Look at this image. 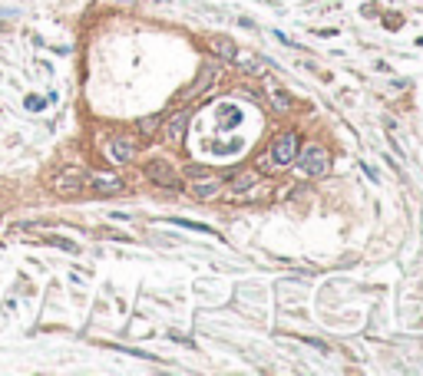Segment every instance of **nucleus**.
I'll return each mask as SVG.
<instances>
[{
  "label": "nucleus",
  "instance_id": "obj_1",
  "mask_svg": "<svg viewBox=\"0 0 423 376\" xmlns=\"http://www.w3.org/2000/svg\"><path fill=\"white\" fill-rule=\"evenodd\" d=\"M295 162H301V168L308 175H328L331 172V155H328V149H321V145H304V149H298Z\"/></svg>",
  "mask_w": 423,
  "mask_h": 376
},
{
  "label": "nucleus",
  "instance_id": "obj_2",
  "mask_svg": "<svg viewBox=\"0 0 423 376\" xmlns=\"http://www.w3.org/2000/svg\"><path fill=\"white\" fill-rule=\"evenodd\" d=\"M228 63H235V66H238L241 73H248V76H264V73L274 66L271 60H264V56L251 53V50H235V56Z\"/></svg>",
  "mask_w": 423,
  "mask_h": 376
},
{
  "label": "nucleus",
  "instance_id": "obj_3",
  "mask_svg": "<svg viewBox=\"0 0 423 376\" xmlns=\"http://www.w3.org/2000/svg\"><path fill=\"white\" fill-rule=\"evenodd\" d=\"M295 158H298V135H295V132L278 135V139H274V145H271V162H274V165H291Z\"/></svg>",
  "mask_w": 423,
  "mask_h": 376
},
{
  "label": "nucleus",
  "instance_id": "obj_4",
  "mask_svg": "<svg viewBox=\"0 0 423 376\" xmlns=\"http://www.w3.org/2000/svg\"><path fill=\"white\" fill-rule=\"evenodd\" d=\"M83 185H86V178H83V172H76V168H66V172H60L53 178L56 195H80Z\"/></svg>",
  "mask_w": 423,
  "mask_h": 376
},
{
  "label": "nucleus",
  "instance_id": "obj_5",
  "mask_svg": "<svg viewBox=\"0 0 423 376\" xmlns=\"http://www.w3.org/2000/svg\"><path fill=\"white\" fill-rule=\"evenodd\" d=\"M89 188H93L96 195H119L122 188H126V181L112 172H96V175H89Z\"/></svg>",
  "mask_w": 423,
  "mask_h": 376
},
{
  "label": "nucleus",
  "instance_id": "obj_6",
  "mask_svg": "<svg viewBox=\"0 0 423 376\" xmlns=\"http://www.w3.org/2000/svg\"><path fill=\"white\" fill-rule=\"evenodd\" d=\"M215 79H218V63H205V66H202V73H199V79H195V83L185 89V99H195L199 93H205V89L212 86Z\"/></svg>",
  "mask_w": 423,
  "mask_h": 376
},
{
  "label": "nucleus",
  "instance_id": "obj_7",
  "mask_svg": "<svg viewBox=\"0 0 423 376\" xmlns=\"http://www.w3.org/2000/svg\"><path fill=\"white\" fill-rule=\"evenodd\" d=\"M146 175H149L156 185H162V188H179L176 172H172L166 162H149V165H146Z\"/></svg>",
  "mask_w": 423,
  "mask_h": 376
},
{
  "label": "nucleus",
  "instance_id": "obj_8",
  "mask_svg": "<svg viewBox=\"0 0 423 376\" xmlns=\"http://www.w3.org/2000/svg\"><path fill=\"white\" fill-rule=\"evenodd\" d=\"M222 188H225V181H222V178H215V175H205V178H192V195H195V198H215Z\"/></svg>",
  "mask_w": 423,
  "mask_h": 376
},
{
  "label": "nucleus",
  "instance_id": "obj_9",
  "mask_svg": "<svg viewBox=\"0 0 423 376\" xmlns=\"http://www.w3.org/2000/svg\"><path fill=\"white\" fill-rule=\"evenodd\" d=\"M136 155V142L132 139H112L109 142V158L112 162H132Z\"/></svg>",
  "mask_w": 423,
  "mask_h": 376
},
{
  "label": "nucleus",
  "instance_id": "obj_10",
  "mask_svg": "<svg viewBox=\"0 0 423 376\" xmlns=\"http://www.w3.org/2000/svg\"><path fill=\"white\" fill-rule=\"evenodd\" d=\"M185 122H189V112H176V116H172V119L166 122V139L172 142V145H179V142H182Z\"/></svg>",
  "mask_w": 423,
  "mask_h": 376
},
{
  "label": "nucleus",
  "instance_id": "obj_11",
  "mask_svg": "<svg viewBox=\"0 0 423 376\" xmlns=\"http://www.w3.org/2000/svg\"><path fill=\"white\" fill-rule=\"evenodd\" d=\"M212 50H215V53L222 56V60H232L238 47H235V43H232L228 37H215V40H212Z\"/></svg>",
  "mask_w": 423,
  "mask_h": 376
},
{
  "label": "nucleus",
  "instance_id": "obj_12",
  "mask_svg": "<svg viewBox=\"0 0 423 376\" xmlns=\"http://www.w3.org/2000/svg\"><path fill=\"white\" fill-rule=\"evenodd\" d=\"M47 244H53V248H60V251H66V254H80V244L76 241H70V238H60V235H50V238H43Z\"/></svg>",
  "mask_w": 423,
  "mask_h": 376
},
{
  "label": "nucleus",
  "instance_id": "obj_13",
  "mask_svg": "<svg viewBox=\"0 0 423 376\" xmlns=\"http://www.w3.org/2000/svg\"><path fill=\"white\" fill-rule=\"evenodd\" d=\"M271 106L278 112H288V109H291V96H288L285 89H274V93H271Z\"/></svg>",
  "mask_w": 423,
  "mask_h": 376
},
{
  "label": "nucleus",
  "instance_id": "obj_14",
  "mask_svg": "<svg viewBox=\"0 0 423 376\" xmlns=\"http://www.w3.org/2000/svg\"><path fill=\"white\" fill-rule=\"evenodd\" d=\"M258 181V172H241V178H235V192H241V188L255 185Z\"/></svg>",
  "mask_w": 423,
  "mask_h": 376
},
{
  "label": "nucleus",
  "instance_id": "obj_15",
  "mask_svg": "<svg viewBox=\"0 0 423 376\" xmlns=\"http://www.w3.org/2000/svg\"><path fill=\"white\" fill-rule=\"evenodd\" d=\"M182 175H189V178H205V175H212V172H208V168H202V165H185Z\"/></svg>",
  "mask_w": 423,
  "mask_h": 376
},
{
  "label": "nucleus",
  "instance_id": "obj_16",
  "mask_svg": "<svg viewBox=\"0 0 423 376\" xmlns=\"http://www.w3.org/2000/svg\"><path fill=\"white\" fill-rule=\"evenodd\" d=\"M156 125H159V119H143V122H139V129L149 135V132H156Z\"/></svg>",
  "mask_w": 423,
  "mask_h": 376
},
{
  "label": "nucleus",
  "instance_id": "obj_17",
  "mask_svg": "<svg viewBox=\"0 0 423 376\" xmlns=\"http://www.w3.org/2000/svg\"><path fill=\"white\" fill-rule=\"evenodd\" d=\"M27 109H43V99H37V96H27Z\"/></svg>",
  "mask_w": 423,
  "mask_h": 376
}]
</instances>
